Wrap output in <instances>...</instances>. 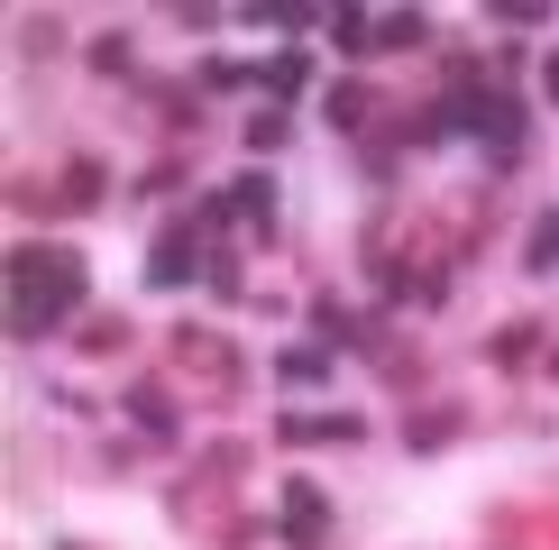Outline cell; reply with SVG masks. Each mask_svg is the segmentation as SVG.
<instances>
[{
  "label": "cell",
  "mask_w": 559,
  "mask_h": 550,
  "mask_svg": "<svg viewBox=\"0 0 559 550\" xmlns=\"http://www.w3.org/2000/svg\"><path fill=\"white\" fill-rule=\"evenodd\" d=\"M275 431H285V441H358V412H285V422H275Z\"/></svg>",
  "instance_id": "4"
},
{
  "label": "cell",
  "mask_w": 559,
  "mask_h": 550,
  "mask_svg": "<svg viewBox=\"0 0 559 550\" xmlns=\"http://www.w3.org/2000/svg\"><path fill=\"white\" fill-rule=\"evenodd\" d=\"M64 202H102V166H74V175H64Z\"/></svg>",
  "instance_id": "16"
},
{
  "label": "cell",
  "mask_w": 559,
  "mask_h": 550,
  "mask_svg": "<svg viewBox=\"0 0 559 550\" xmlns=\"http://www.w3.org/2000/svg\"><path fill=\"white\" fill-rule=\"evenodd\" d=\"M258 83L275 92V101H302V83H312V56H302V46H285V56H275V64H266Z\"/></svg>",
  "instance_id": "7"
},
{
  "label": "cell",
  "mask_w": 559,
  "mask_h": 550,
  "mask_svg": "<svg viewBox=\"0 0 559 550\" xmlns=\"http://www.w3.org/2000/svg\"><path fill=\"white\" fill-rule=\"evenodd\" d=\"M129 412H138V422L156 431V441H166V431H175V412H166V395H156V385H138V395H129Z\"/></svg>",
  "instance_id": "13"
},
{
  "label": "cell",
  "mask_w": 559,
  "mask_h": 550,
  "mask_svg": "<svg viewBox=\"0 0 559 550\" xmlns=\"http://www.w3.org/2000/svg\"><path fill=\"white\" fill-rule=\"evenodd\" d=\"M321 523H331V495H321L312 477H294V487H285V541L294 550H321Z\"/></svg>",
  "instance_id": "3"
},
{
  "label": "cell",
  "mask_w": 559,
  "mask_h": 550,
  "mask_svg": "<svg viewBox=\"0 0 559 550\" xmlns=\"http://www.w3.org/2000/svg\"><path fill=\"white\" fill-rule=\"evenodd\" d=\"M285 110H248V156H275V147H285Z\"/></svg>",
  "instance_id": "11"
},
{
  "label": "cell",
  "mask_w": 559,
  "mask_h": 550,
  "mask_svg": "<svg viewBox=\"0 0 559 550\" xmlns=\"http://www.w3.org/2000/svg\"><path fill=\"white\" fill-rule=\"evenodd\" d=\"M331 358H340V349H321V339H312V349H285V358H275V376H285V385H321V376H331Z\"/></svg>",
  "instance_id": "9"
},
{
  "label": "cell",
  "mask_w": 559,
  "mask_h": 550,
  "mask_svg": "<svg viewBox=\"0 0 559 550\" xmlns=\"http://www.w3.org/2000/svg\"><path fill=\"white\" fill-rule=\"evenodd\" d=\"M312 339H321V349H358V312L321 294V303H312Z\"/></svg>",
  "instance_id": "6"
},
{
  "label": "cell",
  "mask_w": 559,
  "mask_h": 550,
  "mask_svg": "<svg viewBox=\"0 0 559 550\" xmlns=\"http://www.w3.org/2000/svg\"><path fill=\"white\" fill-rule=\"evenodd\" d=\"M532 266H542V275L559 266V220H542V229H532Z\"/></svg>",
  "instance_id": "17"
},
{
  "label": "cell",
  "mask_w": 559,
  "mask_h": 550,
  "mask_svg": "<svg viewBox=\"0 0 559 550\" xmlns=\"http://www.w3.org/2000/svg\"><path fill=\"white\" fill-rule=\"evenodd\" d=\"M92 64L102 74H129V37H92Z\"/></svg>",
  "instance_id": "15"
},
{
  "label": "cell",
  "mask_w": 559,
  "mask_h": 550,
  "mask_svg": "<svg viewBox=\"0 0 559 550\" xmlns=\"http://www.w3.org/2000/svg\"><path fill=\"white\" fill-rule=\"evenodd\" d=\"M239 19H248V28H294V37H302V28H331V19L302 10V0H258V10H239Z\"/></svg>",
  "instance_id": "5"
},
{
  "label": "cell",
  "mask_w": 559,
  "mask_h": 550,
  "mask_svg": "<svg viewBox=\"0 0 559 550\" xmlns=\"http://www.w3.org/2000/svg\"><path fill=\"white\" fill-rule=\"evenodd\" d=\"M331 46L340 56H377V19L367 10H331Z\"/></svg>",
  "instance_id": "8"
},
{
  "label": "cell",
  "mask_w": 559,
  "mask_h": 550,
  "mask_svg": "<svg viewBox=\"0 0 559 550\" xmlns=\"http://www.w3.org/2000/svg\"><path fill=\"white\" fill-rule=\"evenodd\" d=\"M459 431V412H423V422H413V450H440Z\"/></svg>",
  "instance_id": "14"
},
{
  "label": "cell",
  "mask_w": 559,
  "mask_h": 550,
  "mask_svg": "<svg viewBox=\"0 0 559 550\" xmlns=\"http://www.w3.org/2000/svg\"><path fill=\"white\" fill-rule=\"evenodd\" d=\"M321 110H331V129H367V110H377V101H367L358 83H340V92H331V101H321Z\"/></svg>",
  "instance_id": "12"
},
{
  "label": "cell",
  "mask_w": 559,
  "mask_h": 550,
  "mask_svg": "<svg viewBox=\"0 0 559 550\" xmlns=\"http://www.w3.org/2000/svg\"><path fill=\"white\" fill-rule=\"evenodd\" d=\"M83 294H92V266L74 248H19L10 258V331L19 339H56V321L83 312Z\"/></svg>",
  "instance_id": "1"
},
{
  "label": "cell",
  "mask_w": 559,
  "mask_h": 550,
  "mask_svg": "<svg viewBox=\"0 0 559 550\" xmlns=\"http://www.w3.org/2000/svg\"><path fill=\"white\" fill-rule=\"evenodd\" d=\"M377 46H431V19L423 10H385L377 19Z\"/></svg>",
  "instance_id": "10"
},
{
  "label": "cell",
  "mask_w": 559,
  "mask_h": 550,
  "mask_svg": "<svg viewBox=\"0 0 559 550\" xmlns=\"http://www.w3.org/2000/svg\"><path fill=\"white\" fill-rule=\"evenodd\" d=\"M193 275H212V266H202V239H193V229H166V239L147 248V285L175 294V285H193Z\"/></svg>",
  "instance_id": "2"
}]
</instances>
